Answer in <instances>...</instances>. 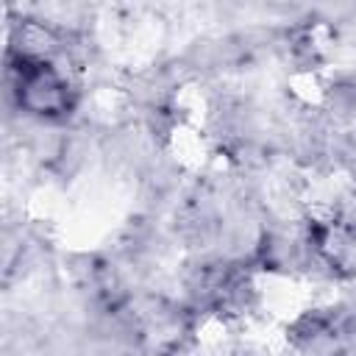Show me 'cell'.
I'll return each mask as SVG.
<instances>
[{"label":"cell","mask_w":356,"mask_h":356,"mask_svg":"<svg viewBox=\"0 0 356 356\" xmlns=\"http://www.w3.org/2000/svg\"><path fill=\"white\" fill-rule=\"evenodd\" d=\"M17 92H19V103L39 117H58L72 106L70 81L53 61L19 58Z\"/></svg>","instance_id":"obj_1"}]
</instances>
